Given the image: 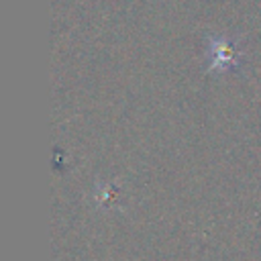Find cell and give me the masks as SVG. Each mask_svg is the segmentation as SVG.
<instances>
[{
  "label": "cell",
  "instance_id": "1",
  "mask_svg": "<svg viewBox=\"0 0 261 261\" xmlns=\"http://www.w3.org/2000/svg\"><path fill=\"white\" fill-rule=\"evenodd\" d=\"M241 55L234 51L232 41L228 39H214L210 41V53H208V61H210V69H234L239 63Z\"/></svg>",
  "mask_w": 261,
  "mask_h": 261
}]
</instances>
